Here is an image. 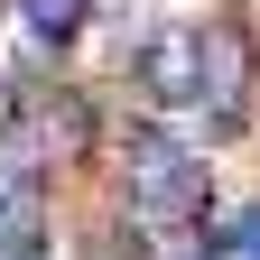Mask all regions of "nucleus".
<instances>
[{
    "label": "nucleus",
    "instance_id": "5",
    "mask_svg": "<svg viewBox=\"0 0 260 260\" xmlns=\"http://www.w3.org/2000/svg\"><path fill=\"white\" fill-rule=\"evenodd\" d=\"M223 251H251V260H260V205H242V214H233V233H223Z\"/></svg>",
    "mask_w": 260,
    "mask_h": 260
},
{
    "label": "nucleus",
    "instance_id": "3",
    "mask_svg": "<svg viewBox=\"0 0 260 260\" xmlns=\"http://www.w3.org/2000/svg\"><path fill=\"white\" fill-rule=\"evenodd\" d=\"M130 93H140L149 112L195 103V28H158V38H140V56H130Z\"/></svg>",
    "mask_w": 260,
    "mask_h": 260
},
{
    "label": "nucleus",
    "instance_id": "4",
    "mask_svg": "<svg viewBox=\"0 0 260 260\" xmlns=\"http://www.w3.org/2000/svg\"><path fill=\"white\" fill-rule=\"evenodd\" d=\"M10 19H19L28 38H38V47H65V38H84L93 0H10Z\"/></svg>",
    "mask_w": 260,
    "mask_h": 260
},
{
    "label": "nucleus",
    "instance_id": "2",
    "mask_svg": "<svg viewBox=\"0 0 260 260\" xmlns=\"http://www.w3.org/2000/svg\"><path fill=\"white\" fill-rule=\"evenodd\" d=\"M251 75H260V56H251V38H242L233 19H223V28H195V103H205V121L233 130L251 112Z\"/></svg>",
    "mask_w": 260,
    "mask_h": 260
},
{
    "label": "nucleus",
    "instance_id": "1",
    "mask_svg": "<svg viewBox=\"0 0 260 260\" xmlns=\"http://www.w3.org/2000/svg\"><path fill=\"white\" fill-rule=\"evenodd\" d=\"M205 158H195L186 140H158V130H140V140L121 149V223L140 242H168L186 233V223H205Z\"/></svg>",
    "mask_w": 260,
    "mask_h": 260
}]
</instances>
